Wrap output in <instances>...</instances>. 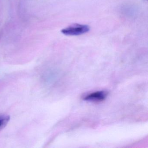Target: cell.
I'll return each mask as SVG.
<instances>
[{
  "label": "cell",
  "mask_w": 148,
  "mask_h": 148,
  "mask_svg": "<svg viewBox=\"0 0 148 148\" xmlns=\"http://www.w3.org/2000/svg\"><path fill=\"white\" fill-rule=\"evenodd\" d=\"M89 31L90 27L88 26L75 24L62 29L61 32L64 35L76 36L86 33Z\"/></svg>",
  "instance_id": "1"
},
{
  "label": "cell",
  "mask_w": 148,
  "mask_h": 148,
  "mask_svg": "<svg viewBox=\"0 0 148 148\" xmlns=\"http://www.w3.org/2000/svg\"><path fill=\"white\" fill-rule=\"evenodd\" d=\"M9 116H0V128L5 127L10 120Z\"/></svg>",
  "instance_id": "3"
},
{
  "label": "cell",
  "mask_w": 148,
  "mask_h": 148,
  "mask_svg": "<svg viewBox=\"0 0 148 148\" xmlns=\"http://www.w3.org/2000/svg\"><path fill=\"white\" fill-rule=\"evenodd\" d=\"M106 92L103 91L96 92L90 93L84 97V100L93 102H100L103 101L106 98Z\"/></svg>",
  "instance_id": "2"
}]
</instances>
